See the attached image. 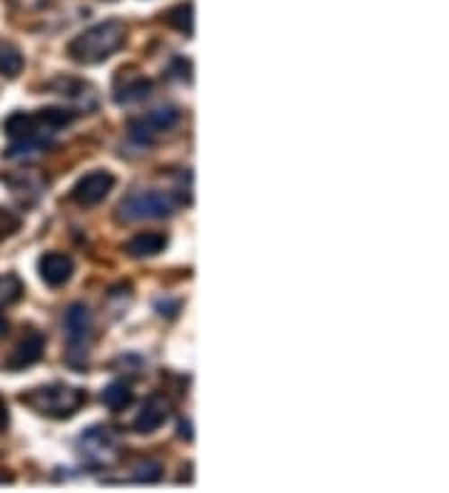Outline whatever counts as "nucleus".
<instances>
[{"mask_svg":"<svg viewBox=\"0 0 449 493\" xmlns=\"http://www.w3.org/2000/svg\"><path fill=\"white\" fill-rule=\"evenodd\" d=\"M35 120L40 125V130L56 133V130H63V127L73 123V112L66 110V108H45V110L35 115Z\"/></svg>","mask_w":449,"mask_h":493,"instance_id":"12","label":"nucleus"},{"mask_svg":"<svg viewBox=\"0 0 449 493\" xmlns=\"http://www.w3.org/2000/svg\"><path fill=\"white\" fill-rule=\"evenodd\" d=\"M63 326H66L70 344H85V339L92 332V314L85 304H73L67 307L66 316H63Z\"/></svg>","mask_w":449,"mask_h":493,"instance_id":"7","label":"nucleus"},{"mask_svg":"<svg viewBox=\"0 0 449 493\" xmlns=\"http://www.w3.org/2000/svg\"><path fill=\"white\" fill-rule=\"evenodd\" d=\"M165 246H168V237L163 235V232H140L133 239H128L125 252L135 259H147L165 252Z\"/></svg>","mask_w":449,"mask_h":493,"instance_id":"9","label":"nucleus"},{"mask_svg":"<svg viewBox=\"0 0 449 493\" xmlns=\"http://www.w3.org/2000/svg\"><path fill=\"white\" fill-rule=\"evenodd\" d=\"M133 389L125 384V381H112L102 389V403L110 409V411H125L130 403H133Z\"/></svg>","mask_w":449,"mask_h":493,"instance_id":"11","label":"nucleus"},{"mask_svg":"<svg viewBox=\"0 0 449 493\" xmlns=\"http://www.w3.org/2000/svg\"><path fill=\"white\" fill-rule=\"evenodd\" d=\"M13 5H18L22 11H31V8H38V5H43L45 0H11Z\"/></svg>","mask_w":449,"mask_h":493,"instance_id":"19","label":"nucleus"},{"mask_svg":"<svg viewBox=\"0 0 449 493\" xmlns=\"http://www.w3.org/2000/svg\"><path fill=\"white\" fill-rule=\"evenodd\" d=\"M125 43V25L120 21H105L88 28L85 33L73 38L67 45L70 57L80 65H98L102 60L115 56Z\"/></svg>","mask_w":449,"mask_h":493,"instance_id":"1","label":"nucleus"},{"mask_svg":"<svg viewBox=\"0 0 449 493\" xmlns=\"http://www.w3.org/2000/svg\"><path fill=\"white\" fill-rule=\"evenodd\" d=\"M112 187H115V175L108 172V169H95V172L83 175L75 182V187H73L70 195L83 207H95V204H101L110 195Z\"/></svg>","mask_w":449,"mask_h":493,"instance_id":"4","label":"nucleus"},{"mask_svg":"<svg viewBox=\"0 0 449 493\" xmlns=\"http://www.w3.org/2000/svg\"><path fill=\"white\" fill-rule=\"evenodd\" d=\"M175 28H178L180 33L185 35H192V30H195V25H192V5L188 3V5H180V8H175V11L170 13L168 18Z\"/></svg>","mask_w":449,"mask_h":493,"instance_id":"18","label":"nucleus"},{"mask_svg":"<svg viewBox=\"0 0 449 493\" xmlns=\"http://www.w3.org/2000/svg\"><path fill=\"white\" fill-rule=\"evenodd\" d=\"M165 419H168L165 406L157 402H150L140 414L135 416L133 428L137 431V434H153V431H157L160 426L165 424Z\"/></svg>","mask_w":449,"mask_h":493,"instance_id":"10","label":"nucleus"},{"mask_svg":"<svg viewBox=\"0 0 449 493\" xmlns=\"http://www.w3.org/2000/svg\"><path fill=\"white\" fill-rule=\"evenodd\" d=\"M133 479L137 483H157L163 479V466L157 461H140L133 469Z\"/></svg>","mask_w":449,"mask_h":493,"instance_id":"17","label":"nucleus"},{"mask_svg":"<svg viewBox=\"0 0 449 493\" xmlns=\"http://www.w3.org/2000/svg\"><path fill=\"white\" fill-rule=\"evenodd\" d=\"M180 120L178 108H157L145 117V125L153 133H165L170 127H175Z\"/></svg>","mask_w":449,"mask_h":493,"instance_id":"14","label":"nucleus"},{"mask_svg":"<svg viewBox=\"0 0 449 493\" xmlns=\"http://www.w3.org/2000/svg\"><path fill=\"white\" fill-rule=\"evenodd\" d=\"M172 212H175V200L165 192H135L128 200L120 202V217L128 222L165 220Z\"/></svg>","mask_w":449,"mask_h":493,"instance_id":"3","label":"nucleus"},{"mask_svg":"<svg viewBox=\"0 0 449 493\" xmlns=\"http://www.w3.org/2000/svg\"><path fill=\"white\" fill-rule=\"evenodd\" d=\"M22 403L31 406L35 414L50 416V419H70L85 403V394L66 384H50L40 386L22 396Z\"/></svg>","mask_w":449,"mask_h":493,"instance_id":"2","label":"nucleus"},{"mask_svg":"<svg viewBox=\"0 0 449 493\" xmlns=\"http://www.w3.org/2000/svg\"><path fill=\"white\" fill-rule=\"evenodd\" d=\"M73 259L63 255V252H48L38 259V272H40V280L48 287H63L66 281L73 277Z\"/></svg>","mask_w":449,"mask_h":493,"instance_id":"5","label":"nucleus"},{"mask_svg":"<svg viewBox=\"0 0 449 493\" xmlns=\"http://www.w3.org/2000/svg\"><path fill=\"white\" fill-rule=\"evenodd\" d=\"M180 438H188V441L192 438V426L188 424V421H182V424H180Z\"/></svg>","mask_w":449,"mask_h":493,"instance_id":"21","label":"nucleus"},{"mask_svg":"<svg viewBox=\"0 0 449 493\" xmlns=\"http://www.w3.org/2000/svg\"><path fill=\"white\" fill-rule=\"evenodd\" d=\"M5 332H8V322H5V316L0 314V336L5 334Z\"/></svg>","mask_w":449,"mask_h":493,"instance_id":"22","label":"nucleus"},{"mask_svg":"<svg viewBox=\"0 0 449 493\" xmlns=\"http://www.w3.org/2000/svg\"><path fill=\"white\" fill-rule=\"evenodd\" d=\"M22 294V284L15 274H3L0 277V307L18 302Z\"/></svg>","mask_w":449,"mask_h":493,"instance_id":"16","label":"nucleus"},{"mask_svg":"<svg viewBox=\"0 0 449 493\" xmlns=\"http://www.w3.org/2000/svg\"><path fill=\"white\" fill-rule=\"evenodd\" d=\"M8 421H11V416H8V406H5V402L0 399V431H5V428H8Z\"/></svg>","mask_w":449,"mask_h":493,"instance_id":"20","label":"nucleus"},{"mask_svg":"<svg viewBox=\"0 0 449 493\" xmlns=\"http://www.w3.org/2000/svg\"><path fill=\"white\" fill-rule=\"evenodd\" d=\"M5 134L11 137L13 143H35V145H43V140H40V125L35 120V115H28V112H13L11 117L5 120Z\"/></svg>","mask_w":449,"mask_h":493,"instance_id":"8","label":"nucleus"},{"mask_svg":"<svg viewBox=\"0 0 449 493\" xmlns=\"http://www.w3.org/2000/svg\"><path fill=\"white\" fill-rule=\"evenodd\" d=\"M43 351H45L43 334H38V332L25 334V339H21V344L13 349L11 359H8V369L21 371V369H28V367H33V364L40 361Z\"/></svg>","mask_w":449,"mask_h":493,"instance_id":"6","label":"nucleus"},{"mask_svg":"<svg viewBox=\"0 0 449 493\" xmlns=\"http://www.w3.org/2000/svg\"><path fill=\"white\" fill-rule=\"evenodd\" d=\"M150 80L145 78H135L133 82H128L123 90H118V95H115V100L118 102H135V100H143L150 95Z\"/></svg>","mask_w":449,"mask_h":493,"instance_id":"15","label":"nucleus"},{"mask_svg":"<svg viewBox=\"0 0 449 493\" xmlns=\"http://www.w3.org/2000/svg\"><path fill=\"white\" fill-rule=\"evenodd\" d=\"M22 70V56L15 45L0 40V75L5 78H18Z\"/></svg>","mask_w":449,"mask_h":493,"instance_id":"13","label":"nucleus"}]
</instances>
